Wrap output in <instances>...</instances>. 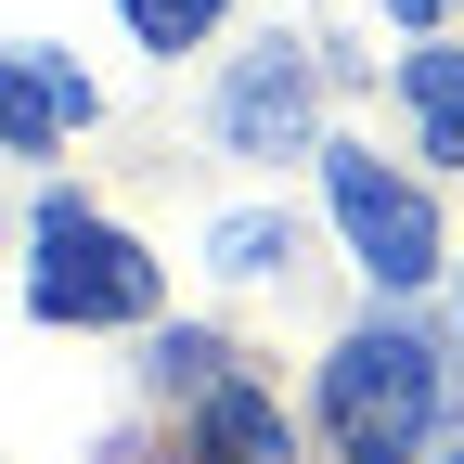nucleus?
<instances>
[{"instance_id": "nucleus-10", "label": "nucleus", "mask_w": 464, "mask_h": 464, "mask_svg": "<svg viewBox=\"0 0 464 464\" xmlns=\"http://www.w3.org/2000/svg\"><path fill=\"white\" fill-rule=\"evenodd\" d=\"M400 14H413V26H426V14H439V0H400Z\"/></svg>"}, {"instance_id": "nucleus-4", "label": "nucleus", "mask_w": 464, "mask_h": 464, "mask_svg": "<svg viewBox=\"0 0 464 464\" xmlns=\"http://www.w3.org/2000/svg\"><path fill=\"white\" fill-rule=\"evenodd\" d=\"M297 130H310V52H297V39H271L258 65L219 91V142H232V155H284Z\"/></svg>"}, {"instance_id": "nucleus-6", "label": "nucleus", "mask_w": 464, "mask_h": 464, "mask_svg": "<svg viewBox=\"0 0 464 464\" xmlns=\"http://www.w3.org/2000/svg\"><path fill=\"white\" fill-rule=\"evenodd\" d=\"M91 116V78L52 65V52H0V155H39Z\"/></svg>"}, {"instance_id": "nucleus-7", "label": "nucleus", "mask_w": 464, "mask_h": 464, "mask_svg": "<svg viewBox=\"0 0 464 464\" xmlns=\"http://www.w3.org/2000/svg\"><path fill=\"white\" fill-rule=\"evenodd\" d=\"M413 116H426V155L464 168V52H413Z\"/></svg>"}, {"instance_id": "nucleus-3", "label": "nucleus", "mask_w": 464, "mask_h": 464, "mask_svg": "<svg viewBox=\"0 0 464 464\" xmlns=\"http://www.w3.org/2000/svg\"><path fill=\"white\" fill-rule=\"evenodd\" d=\"M323 194H335V232H348V258H362L374 284H426L439 271V219H426V194L400 181V168H374V155H323Z\"/></svg>"}, {"instance_id": "nucleus-5", "label": "nucleus", "mask_w": 464, "mask_h": 464, "mask_svg": "<svg viewBox=\"0 0 464 464\" xmlns=\"http://www.w3.org/2000/svg\"><path fill=\"white\" fill-rule=\"evenodd\" d=\"M168 464H284V413H271V387L207 374V387H194V426H181V451H168Z\"/></svg>"}, {"instance_id": "nucleus-2", "label": "nucleus", "mask_w": 464, "mask_h": 464, "mask_svg": "<svg viewBox=\"0 0 464 464\" xmlns=\"http://www.w3.org/2000/svg\"><path fill=\"white\" fill-rule=\"evenodd\" d=\"M26 246H39V258H26L39 323H142V310H155V258H142L116 219H91V207H39Z\"/></svg>"}, {"instance_id": "nucleus-11", "label": "nucleus", "mask_w": 464, "mask_h": 464, "mask_svg": "<svg viewBox=\"0 0 464 464\" xmlns=\"http://www.w3.org/2000/svg\"><path fill=\"white\" fill-rule=\"evenodd\" d=\"M451 464H464V451H451Z\"/></svg>"}, {"instance_id": "nucleus-8", "label": "nucleus", "mask_w": 464, "mask_h": 464, "mask_svg": "<svg viewBox=\"0 0 464 464\" xmlns=\"http://www.w3.org/2000/svg\"><path fill=\"white\" fill-rule=\"evenodd\" d=\"M116 14H130V39H142V52H194V39L219 26V0H116Z\"/></svg>"}, {"instance_id": "nucleus-1", "label": "nucleus", "mask_w": 464, "mask_h": 464, "mask_svg": "<svg viewBox=\"0 0 464 464\" xmlns=\"http://www.w3.org/2000/svg\"><path fill=\"white\" fill-rule=\"evenodd\" d=\"M323 426L348 464H413L426 426H439V362H426V335H348L335 362H323Z\"/></svg>"}, {"instance_id": "nucleus-9", "label": "nucleus", "mask_w": 464, "mask_h": 464, "mask_svg": "<svg viewBox=\"0 0 464 464\" xmlns=\"http://www.w3.org/2000/svg\"><path fill=\"white\" fill-rule=\"evenodd\" d=\"M207 258H219V271H271V258H284V219H219Z\"/></svg>"}]
</instances>
